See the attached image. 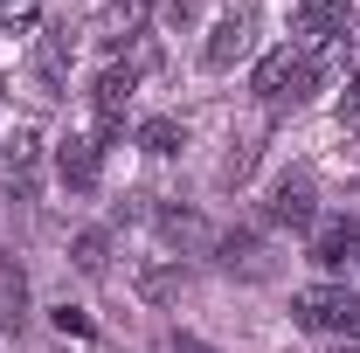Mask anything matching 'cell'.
<instances>
[{
  "mask_svg": "<svg viewBox=\"0 0 360 353\" xmlns=\"http://www.w3.org/2000/svg\"><path fill=\"white\" fill-rule=\"evenodd\" d=\"M319 77H326V63H312L305 49H291V42H284V49H270L264 63H257L250 90L264 97L270 111H284V104H305V97L319 90Z\"/></svg>",
  "mask_w": 360,
  "mask_h": 353,
  "instance_id": "cell-1",
  "label": "cell"
},
{
  "mask_svg": "<svg viewBox=\"0 0 360 353\" xmlns=\"http://www.w3.org/2000/svg\"><path fill=\"white\" fill-rule=\"evenodd\" d=\"M354 35V7L347 0H298L291 14V49H305L312 63H333Z\"/></svg>",
  "mask_w": 360,
  "mask_h": 353,
  "instance_id": "cell-2",
  "label": "cell"
},
{
  "mask_svg": "<svg viewBox=\"0 0 360 353\" xmlns=\"http://www.w3.org/2000/svg\"><path fill=\"white\" fill-rule=\"evenodd\" d=\"M291 319L305 333H326V340H360V298L347 284H305L291 298Z\"/></svg>",
  "mask_w": 360,
  "mask_h": 353,
  "instance_id": "cell-3",
  "label": "cell"
},
{
  "mask_svg": "<svg viewBox=\"0 0 360 353\" xmlns=\"http://www.w3.org/2000/svg\"><path fill=\"white\" fill-rule=\"evenodd\" d=\"M132 90H139V70H132V63H104V70H97V84H90V111H97V146L125 132V104H132Z\"/></svg>",
  "mask_w": 360,
  "mask_h": 353,
  "instance_id": "cell-4",
  "label": "cell"
},
{
  "mask_svg": "<svg viewBox=\"0 0 360 353\" xmlns=\"http://www.w3.org/2000/svg\"><path fill=\"white\" fill-rule=\"evenodd\" d=\"M264 215L277 222V229H312V222H319V187H312V174H305V167L277 174V180H270Z\"/></svg>",
  "mask_w": 360,
  "mask_h": 353,
  "instance_id": "cell-5",
  "label": "cell"
},
{
  "mask_svg": "<svg viewBox=\"0 0 360 353\" xmlns=\"http://www.w3.org/2000/svg\"><path fill=\"white\" fill-rule=\"evenodd\" d=\"M35 167H42V132L35 125H14V139L0 146V187L14 201H35Z\"/></svg>",
  "mask_w": 360,
  "mask_h": 353,
  "instance_id": "cell-6",
  "label": "cell"
},
{
  "mask_svg": "<svg viewBox=\"0 0 360 353\" xmlns=\"http://www.w3.org/2000/svg\"><path fill=\"white\" fill-rule=\"evenodd\" d=\"M312 264L319 270H354L360 264V222L354 215L312 222Z\"/></svg>",
  "mask_w": 360,
  "mask_h": 353,
  "instance_id": "cell-7",
  "label": "cell"
},
{
  "mask_svg": "<svg viewBox=\"0 0 360 353\" xmlns=\"http://www.w3.org/2000/svg\"><path fill=\"white\" fill-rule=\"evenodd\" d=\"M257 42V14H222L215 28H208V42H201V63L208 70H236L243 56Z\"/></svg>",
  "mask_w": 360,
  "mask_h": 353,
  "instance_id": "cell-8",
  "label": "cell"
},
{
  "mask_svg": "<svg viewBox=\"0 0 360 353\" xmlns=\"http://www.w3.org/2000/svg\"><path fill=\"white\" fill-rule=\"evenodd\" d=\"M97 174H104V146H97V139L70 132L63 146H56V180H63V187L90 194V187H97Z\"/></svg>",
  "mask_w": 360,
  "mask_h": 353,
  "instance_id": "cell-9",
  "label": "cell"
},
{
  "mask_svg": "<svg viewBox=\"0 0 360 353\" xmlns=\"http://www.w3.org/2000/svg\"><path fill=\"white\" fill-rule=\"evenodd\" d=\"M70 56H77V35H70V28H42V35H35V84H42V97L63 90Z\"/></svg>",
  "mask_w": 360,
  "mask_h": 353,
  "instance_id": "cell-10",
  "label": "cell"
},
{
  "mask_svg": "<svg viewBox=\"0 0 360 353\" xmlns=\"http://www.w3.org/2000/svg\"><path fill=\"white\" fill-rule=\"evenodd\" d=\"M146 14H153V0H111L97 21H90V35L104 49H125V42H139V28H146Z\"/></svg>",
  "mask_w": 360,
  "mask_h": 353,
  "instance_id": "cell-11",
  "label": "cell"
},
{
  "mask_svg": "<svg viewBox=\"0 0 360 353\" xmlns=\"http://www.w3.org/2000/svg\"><path fill=\"white\" fill-rule=\"evenodd\" d=\"M0 326H7V333L28 326V270H21L14 250H0Z\"/></svg>",
  "mask_w": 360,
  "mask_h": 353,
  "instance_id": "cell-12",
  "label": "cell"
},
{
  "mask_svg": "<svg viewBox=\"0 0 360 353\" xmlns=\"http://www.w3.org/2000/svg\"><path fill=\"white\" fill-rule=\"evenodd\" d=\"M139 146H146L153 160H167V153L187 146V125H180V118H146V125H139Z\"/></svg>",
  "mask_w": 360,
  "mask_h": 353,
  "instance_id": "cell-13",
  "label": "cell"
},
{
  "mask_svg": "<svg viewBox=\"0 0 360 353\" xmlns=\"http://www.w3.org/2000/svg\"><path fill=\"white\" fill-rule=\"evenodd\" d=\"M42 28V0H0V35H35Z\"/></svg>",
  "mask_w": 360,
  "mask_h": 353,
  "instance_id": "cell-14",
  "label": "cell"
},
{
  "mask_svg": "<svg viewBox=\"0 0 360 353\" xmlns=\"http://www.w3.org/2000/svg\"><path fill=\"white\" fill-rule=\"evenodd\" d=\"M70 257H77L84 277H104V264H111V257H104V229H84V236L70 243Z\"/></svg>",
  "mask_w": 360,
  "mask_h": 353,
  "instance_id": "cell-15",
  "label": "cell"
},
{
  "mask_svg": "<svg viewBox=\"0 0 360 353\" xmlns=\"http://www.w3.org/2000/svg\"><path fill=\"white\" fill-rule=\"evenodd\" d=\"M340 118L360 125V63H354V77H347V90H340Z\"/></svg>",
  "mask_w": 360,
  "mask_h": 353,
  "instance_id": "cell-16",
  "label": "cell"
},
{
  "mask_svg": "<svg viewBox=\"0 0 360 353\" xmlns=\"http://www.w3.org/2000/svg\"><path fill=\"white\" fill-rule=\"evenodd\" d=\"M56 333H77V340H90V319L77 305H56Z\"/></svg>",
  "mask_w": 360,
  "mask_h": 353,
  "instance_id": "cell-17",
  "label": "cell"
},
{
  "mask_svg": "<svg viewBox=\"0 0 360 353\" xmlns=\"http://www.w3.org/2000/svg\"><path fill=\"white\" fill-rule=\"evenodd\" d=\"M160 353H215V347H208V340H194V333H174Z\"/></svg>",
  "mask_w": 360,
  "mask_h": 353,
  "instance_id": "cell-18",
  "label": "cell"
}]
</instances>
